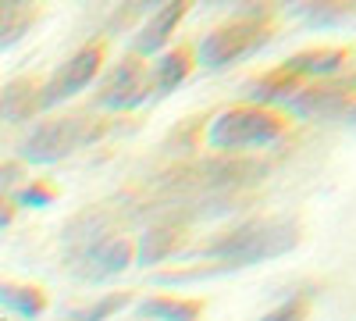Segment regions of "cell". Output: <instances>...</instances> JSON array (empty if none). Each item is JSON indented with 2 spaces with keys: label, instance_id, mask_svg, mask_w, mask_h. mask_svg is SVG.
I'll return each instance as SVG.
<instances>
[{
  "label": "cell",
  "instance_id": "obj_1",
  "mask_svg": "<svg viewBox=\"0 0 356 321\" xmlns=\"http://www.w3.org/2000/svg\"><path fill=\"white\" fill-rule=\"evenodd\" d=\"M300 225L289 221V218H253V221H243L235 225L225 236L211 240L200 257L207 260H218L225 272H235V268H253V265H267L289 250L300 246Z\"/></svg>",
  "mask_w": 356,
  "mask_h": 321
},
{
  "label": "cell",
  "instance_id": "obj_2",
  "mask_svg": "<svg viewBox=\"0 0 356 321\" xmlns=\"http://www.w3.org/2000/svg\"><path fill=\"white\" fill-rule=\"evenodd\" d=\"M289 122L278 111H267L257 104H239L221 111L218 118L207 129V147H214L218 154H246V150H260L271 147L285 136Z\"/></svg>",
  "mask_w": 356,
  "mask_h": 321
},
{
  "label": "cell",
  "instance_id": "obj_3",
  "mask_svg": "<svg viewBox=\"0 0 356 321\" xmlns=\"http://www.w3.org/2000/svg\"><path fill=\"white\" fill-rule=\"evenodd\" d=\"M104 129L97 125V118H86V114H61V118H47L40 122L33 132L22 139V161L25 164H57L72 157L79 147H89Z\"/></svg>",
  "mask_w": 356,
  "mask_h": 321
},
{
  "label": "cell",
  "instance_id": "obj_4",
  "mask_svg": "<svg viewBox=\"0 0 356 321\" xmlns=\"http://www.w3.org/2000/svg\"><path fill=\"white\" fill-rule=\"evenodd\" d=\"M267 40H271V25L264 22V15H257V18H235L228 25L211 29V33L200 40L196 61H200V68H211V72L232 68V65L246 61L250 54H257Z\"/></svg>",
  "mask_w": 356,
  "mask_h": 321
},
{
  "label": "cell",
  "instance_id": "obj_5",
  "mask_svg": "<svg viewBox=\"0 0 356 321\" xmlns=\"http://www.w3.org/2000/svg\"><path fill=\"white\" fill-rule=\"evenodd\" d=\"M100 65H104V43H86V47H79V50L68 57V61L40 86L36 107H40V111H54L57 104H65V100L79 97L86 86L97 79Z\"/></svg>",
  "mask_w": 356,
  "mask_h": 321
},
{
  "label": "cell",
  "instance_id": "obj_6",
  "mask_svg": "<svg viewBox=\"0 0 356 321\" xmlns=\"http://www.w3.org/2000/svg\"><path fill=\"white\" fill-rule=\"evenodd\" d=\"M146 100H150V72H146V65L136 54H125L114 65V72L104 79L97 104L107 111H132Z\"/></svg>",
  "mask_w": 356,
  "mask_h": 321
},
{
  "label": "cell",
  "instance_id": "obj_7",
  "mask_svg": "<svg viewBox=\"0 0 356 321\" xmlns=\"http://www.w3.org/2000/svg\"><path fill=\"white\" fill-rule=\"evenodd\" d=\"M132 260H136V253H132V243L125 236H100L75 253L72 272L86 282H107L114 275H122Z\"/></svg>",
  "mask_w": 356,
  "mask_h": 321
},
{
  "label": "cell",
  "instance_id": "obj_8",
  "mask_svg": "<svg viewBox=\"0 0 356 321\" xmlns=\"http://www.w3.org/2000/svg\"><path fill=\"white\" fill-rule=\"evenodd\" d=\"M356 104V90L353 86H339V82H317V86H300L285 111L296 118L307 122H332V118H346V111Z\"/></svg>",
  "mask_w": 356,
  "mask_h": 321
},
{
  "label": "cell",
  "instance_id": "obj_9",
  "mask_svg": "<svg viewBox=\"0 0 356 321\" xmlns=\"http://www.w3.org/2000/svg\"><path fill=\"white\" fill-rule=\"evenodd\" d=\"M186 11H189V4H164V8H157L150 18L139 25V33L132 36V50L129 54H136V57L161 54L171 43V33L178 29V22L186 18Z\"/></svg>",
  "mask_w": 356,
  "mask_h": 321
},
{
  "label": "cell",
  "instance_id": "obj_10",
  "mask_svg": "<svg viewBox=\"0 0 356 321\" xmlns=\"http://www.w3.org/2000/svg\"><path fill=\"white\" fill-rule=\"evenodd\" d=\"M349 61V54L339 50V47H314V50H300L292 54L289 61L282 65V72L289 75H314V79H328V75H339Z\"/></svg>",
  "mask_w": 356,
  "mask_h": 321
},
{
  "label": "cell",
  "instance_id": "obj_11",
  "mask_svg": "<svg viewBox=\"0 0 356 321\" xmlns=\"http://www.w3.org/2000/svg\"><path fill=\"white\" fill-rule=\"evenodd\" d=\"M189 68H193L189 50L175 47L171 54H161V61L150 68V97H168V93H175L178 86L186 82Z\"/></svg>",
  "mask_w": 356,
  "mask_h": 321
},
{
  "label": "cell",
  "instance_id": "obj_12",
  "mask_svg": "<svg viewBox=\"0 0 356 321\" xmlns=\"http://www.w3.org/2000/svg\"><path fill=\"white\" fill-rule=\"evenodd\" d=\"M296 93H300V79L278 68V72H271V75H260V79L250 86V104L275 111V107H285Z\"/></svg>",
  "mask_w": 356,
  "mask_h": 321
},
{
  "label": "cell",
  "instance_id": "obj_13",
  "mask_svg": "<svg viewBox=\"0 0 356 321\" xmlns=\"http://www.w3.org/2000/svg\"><path fill=\"white\" fill-rule=\"evenodd\" d=\"M178 246H182V236H178L175 228L168 225H157V228H146L143 236H139V246L132 250L136 260L143 268H150V265H161V260H168Z\"/></svg>",
  "mask_w": 356,
  "mask_h": 321
},
{
  "label": "cell",
  "instance_id": "obj_14",
  "mask_svg": "<svg viewBox=\"0 0 356 321\" xmlns=\"http://www.w3.org/2000/svg\"><path fill=\"white\" fill-rule=\"evenodd\" d=\"M139 314L150 321H200L203 304L182 297H146L139 300Z\"/></svg>",
  "mask_w": 356,
  "mask_h": 321
},
{
  "label": "cell",
  "instance_id": "obj_15",
  "mask_svg": "<svg viewBox=\"0 0 356 321\" xmlns=\"http://www.w3.org/2000/svg\"><path fill=\"white\" fill-rule=\"evenodd\" d=\"M0 307L4 311H15L18 318H40L47 311V297L40 293L36 285H22V282H8L0 279Z\"/></svg>",
  "mask_w": 356,
  "mask_h": 321
},
{
  "label": "cell",
  "instance_id": "obj_16",
  "mask_svg": "<svg viewBox=\"0 0 356 321\" xmlns=\"http://www.w3.org/2000/svg\"><path fill=\"white\" fill-rule=\"evenodd\" d=\"M36 11L25 4H0V50H11L15 43L25 40V33L33 29Z\"/></svg>",
  "mask_w": 356,
  "mask_h": 321
},
{
  "label": "cell",
  "instance_id": "obj_17",
  "mask_svg": "<svg viewBox=\"0 0 356 321\" xmlns=\"http://www.w3.org/2000/svg\"><path fill=\"white\" fill-rule=\"evenodd\" d=\"M129 293H104L100 300H93L89 307H79V311H72L68 314V321H107V318H114L118 311H125L129 307Z\"/></svg>",
  "mask_w": 356,
  "mask_h": 321
},
{
  "label": "cell",
  "instance_id": "obj_18",
  "mask_svg": "<svg viewBox=\"0 0 356 321\" xmlns=\"http://www.w3.org/2000/svg\"><path fill=\"white\" fill-rule=\"evenodd\" d=\"M307 318H310V293H296L278 307H271L260 321H307Z\"/></svg>",
  "mask_w": 356,
  "mask_h": 321
},
{
  "label": "cell",
  "instance_id": "obj_19",
  "mask_svg": "<svg viewBox=\"0 0 356 321\" xmlns=\"http://www.w3.org/2000/svg\"><path fill=\"white\" fill-rule=\"evenodd\" d=\"M300 15H303L314 29H321V25H335V22H342V18H346V11H342V8H335V4H314V8H310V4H303V8H300Z\"/></svg>",
  "mask_w": 356,
  "mask_h": 321
},
{
  "label": "cell",
  "instance_id": "obj_20",
  "mask_svg": "<svg viewBox=\"0 0 356 321\" xmlns=\"http://www.w3.org/2000/svg\"><path fill=\"white\" fill-rule=\"evenodd\" d=\"M25 90H33V86H29V82H15V86H8V90L0 93V118H18V114L25 111V104H22Z\"/></svg>",
  "mask_w": 356,
  "mask_h": 321
},
{
  "label": "cell",
  "instance_id": "obj_21",
  "mask_svg": "<svg viewBox=\"0 0 356 321\" xmlns=\"http://www.w3.org/2000/svg\"><path fill=\"white\" fill-rule=\"evenodd\" d=\"M50 200H54V193L47 186H29L18 193V203H25V208H47Z\"/></svg>",
  "mask_w": 356,
  "mask_h": 321
},
{
  "label": "cell",
  "instance_id": "obj_22",
  "mask_svg": "<svg viewBox=\"0 0 356 321\" xmlns=\"http://www.w3.org/2000/svg\"><path fill=\"white\" fill-rule=\"evenodd\" d=\"M15 221V203H8V200H0V228H8Z\"/></svg>",
  "mask_w": 356,
  "mask_h": 321
},
{
  "label": "cell",
  "instance_id": "obj_23",
  "mask_svg": "<svg viewBox=\"0 0 356 321\" xmlns=\"http://www.w3.org/2000/svg\"><path fill=\"white\" fill-rule=\"evenodd\" d=\"M15 175H18V168H15V164H0V189L11 186V182H15Z\"/></svg>",
  "mask_w": 356,
  "mask_h": 321
},
{
  "label": "cell",
  "instance_id": "obj_24",
  "mask_svg": "<svg viewBox=\"0 0 356 321\" xmlns=\"http://www.w3.org/2000/svg\"><path fill=\"white\" fill-rule=\"evenodd\" d=\"M346 122H349V125H356V104H353V107L346 111Z\"/></svg>",
  "mask_w": 356,
  "mask_h": 321
}]
</instances>
